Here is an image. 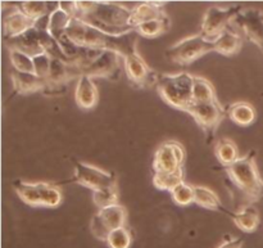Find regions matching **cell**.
Masks as SVG:
<instances>
[{"label":"cell","instance_id":"7c38bea8","mask_svg":"<svg viewBox=\"0 0 263 248\" xmlns=\"http://www.w3.org/2000/svg\"><path fill=\"white\" fill-rule=\"evenodd\" d=\"M123 63H125V74L127 75V79L130 80L134 86L144 89V87H149L157 84L159 74H157L144 61L138 50L126 56L123 58Z\"/></svg>","mask_w":263,"mask_h":248},{"label":"cell","instance_id":"3957f363","mask_svg":"<svg viewBox=\"0 0 263 248\" xmlns=\"http://www.w3.org/2000/svg\"><path fill=\"white\" fill-rule=\"evenodd\" d=\"M156 87L162 100L175 110L187 113L194 104V76L189 72L159 74Z\"/></svg>","mask_w":263,"mask_h":248},{"label":"cell","instance_id":"4dcf8cb0","mask_svg":"<svg viewBox=\"0 0 263 248\" xmlns=\"http://www.w3.org/2000/svg\"><path fill=\"white\" fill-rule=\"evenodd\" d=\"M133 241V232L126 226H121V228L110 232L105 243L109 248H130Z\"/></svg>","mask_w":263,"mask_h":248},{"label":"cell","instance_id":"cb8c5ba5","mask_svg":"<svg viewBox=\"0 0 263 248\" xmlns=\"http://www.w3.org/2000/svg\"><path fill=\"white\" fill-rule=\"evenodd\" d=\"M18 9L22 10L26 15L32 18L33 21L39 20L43 15L53 14L61 8V2H22L15 3Z\"/></svg>","mask_w":263,"mask_h":248},{"label":"cell","instance_id":"9a60e30c","mask_svg":"<svg viewBox=\"0 0 263 248\" xmlns=\"http://www.w3.org/2000/svg\"><path fill=\"white\" fill-rule=\"evenodd\" d=\"M5 44H7L8 50L22 51L32 58L44 53V49L39 40V32L35 28H31L27 32L15 36V38L5 39Z\"/></svg>","mask_w":263,"mask_h":248},{"label":"cell","instance_id":"f546056e","mask_svg":"<svg viewBox=\"0 0 263 248\" xmlns=\"http://www.w3.org/2000/svg\"><path fill=\"white\" fill-rule=\"evenodd\" d=\"M184 170L171 174H154L153 172V184L159 190H167L172 192L177 185L184 183Z\"/></svg>","mask_w":263,"mask_h":248},{"label":"cell","instance_id":"d6a6232c","mask_svg":"<svg viewBox=\"0 0 263 248\" xmlns=\"http://www.w3.org/2000/svg\"><path fill=\"white\" fill-rule=\"evenodd\" d=\"M172 201L179 206H189L194 203V187L187 183H181L171 192Z\"/></svg>","mask_w":263,"mask_h":248},{"label":"cell","instance_id":"52a82bcc","mask_svg":"<svg viewBox=\"0 0 263 248\" xmlns=\"http://www.w3.org/2000/svg\"><path fill=\"white\" fill-rule=\"evenodd\" d=\"M187 113L204 131L205 136L208 138V143L215 136L223 118L228 116L226 108L221 104L218 99L208 103H194L193 107L187 111Z\"/></svg>","mask_w":263,"mask_h":248},{"label":"cell","instance_id":"6da1fadb","mask_svg":"<svg viewBox=\"0 0 263 248\" xmlns=\"http://www.w3.org/2000/svg\"><path fill=\"white\" fill-rule=\"evenodd\" d=\"M66 35L74 45L80 46V48L116 51V53L121 54L123 58L138 50L136 41H138L139 35L136 33V31L118 36L109 35V33H105L87 25L86 22L77 17H73L71 20L66 30Z\"/></svg>","mask_w":263,"mask_h":248},{"label":"cell","instance_id":"603a6c76","mask_svg":"<svg viewBox=\"0 0 263 248\" xmlns=\"http://www.w3.org/2000/svg\"><path fill=\"white\" fill-rule=\"evenodd\" d=\"M241 46H243V38L238 32L231 30H226L215 40V51L226 57L238 54Z\"/></svg>","mask_w":263,"mask_h":248},{"label":"cell","instance_id":"e575fe53","mask_svg":"<svg viewBox=\"0 0 263 248\" xmlns=\"http://www.w3.org/2000/svg\"><path fill=\"white\" fill-rule=\"evenodd\" d=\"M33 68H35V75L36 76L41 77L44 80H48L49 74H50L51 68V58L50 56H48L46 53L39 54V56L33 57Z\"/></svg>","mask_w":263,"mask_h":248},{"label":"cell","instance_id":"9c48e42d","mask_svg":"<svg viewBox=\"0 0 263 248\" xmlns=\"http://www.w3.org/2000/svg\"><path fill=\"white\" fill-rule=\"evenodd\" d=\"M185 149L176 140H167L157 148L153 158L154 174H171L184 170Z\"/></svg>","mask_w":263,"mask_h":248},{"label":"cell","instance_id":"30bf717a","mask_svg":"<svg viewBox=\"0 0 263 248\" xmlns=\"http://www.w3.org/2000/svg\"><path fill=\"white\" fill-rule=\"evenodd\" d=\"M230 27L236 28L248 41L258 46L263 53V12L257 8L241 9L231 22Z\"/></svg>","mask_w":263,"mask_h":248},{"label":"cell","instance_id":"4fadbf2b","mask_svg":"<svg viewBox=\"0 0 263 248\" xmlns=\"http://www.w3.org/2000/svg\"><path fill=\"white\" fill-rule=\"evenodd\" d=\"M81 77V69L73 64L68 63L66 61L61 59H53L51 61L50 74H49L48 80H46V92L53 93L54 89H58V92H62V86H66L71 80Z\"/></svg>","mask_w":263,"mask_h":248},{"label":"cell","instance_id":"4316f807","mask_svg":"<svg viewBox=\"0 0 263 248\" xmlns=\"http://www.w3.org/2000/svg\"><path fill=\"white\" fill-rule=\"evenodd\" d=\"M193 97H194V103H208L218 99L212 82L200 76H194Z\"/></svg>","mask_w":263,"mask_h":248},{"label":"cell","instance_id":"7a4b0ae2","mask_svg":"<svg viewBox=\"0 0 263 248\" xmlns=\"http://www.w3.org/2000/svg\"><path fill=\"white\" fill-rule=\"evenodd\" d=\"M77 13L87 25L109 35H125L135 31L131 25L133 10L118 3L109 2H76Z\"/></svg>","mask_w":263,"mask_h":248},{"label":"cell","instance_id":"5bb4252c","mask_svg":"<svg viewBox=\"0 0 263 248\" xmlns=\"http://www.w3.org/2000/svg\"><path fill=\"white\" fill-rule=\"evenodd\" d=\"M13 10L8 14L4 15L3 20V32H4V39L15 38L22 33L27 32L28 30L33 28L35 21L26 15L22 10L18 9L17 4H13Z\"/></svg>","mask_w":263,"mask_h":248},{"label":"cell","instance_id":"e0dca14e","mask_svg":"<svg viewBox=\"0 0 263 248\" xmlns=\"http://www.w3.org/2000/svg\"><path fill=\"white\" fill-rule=\"evenodd\" d=\"M99 99V92L94 80L89 76L82 75L77 80L76 90H74V100L81 110H92Z\"/></svg>","mask_w":263,"mask_h":248},{"label":"cell","instance_id":"8992f818","mask_svg":"<svg viewBox=\"0 0 263 248\" xmlns=\"http://www.w3.org/2000/svg\"><path fill=\"white\" fill-rule=\"evenodd\" d=\"M73 178L69 182L82 185L92 192L113 189L117 187V178L113 172L104 171L92 165L81 161H73Z\"/></svg>","mask_w":263,"mask_h":248},{"label":"cell","instance_id":"277c9868","mask_svg":"<svg viewBox=\"0 0 263 248\" xmlns=\"http://www.w3.org/2000/svg\"><path fill=\"white\" fill-rule=\"evenodd\" d=\"M236 188L246 196L249 203L258 202L263 198V179L256 164V151L240 157L231 166L225 169Z\"/></svg>","mask_w":263,"mask_h":248},{"label":"cell","instance_id":"5b68a950","mask_svg":"<svg viewBox=\"0 0 263 248\" xmlns=\"http://www.w3.org/2000/svg\"><path fill=\"white\" fill-rule=\"evenodd\" d=\"M215 51V43L203 38L200 33L187 36L170 46L166 56L170 61L180 66H189L205 54Z\"/></svg>","mask_w":263,"mask_h":248},{"label":"cell","instance_id":"1f68e13d","mask_svg":"<svg viewBox=\"0 0 263 248\" xmlns=\"http://www.w3.org/2000/svg\"><path fill=\"white\" fill-rule=\"evenodd\" d=\"M9 61L13 69L25 74H35L32 57L18 50H9Z\"/></svg>","mask_w":263,"mask_h":248},{"label":"cell","instance_id":"f1b7e54d","mask_svg":"<svg viewBox=\"0 0 263 248\" xmlns=\"http://www.w3.org/2000/svg\"><path fill=\"white\" fill-rule=\"evenodd\" d=\"M72 17L67 14L64 10L59 8L57 12L50 14V22H49V32L50 35L55 39L57 41L61 40L64 35H66V30L68 27L69 22H71Z\"/></svg>","mask_w":263,"mask_h":248},{"label":"cell","instance_id":"7402d4cb","mask_svg":"<svg viewBox=\"0 0 263 248\" xmlns=\"http://www.w3.org/2000/svg\"><path fill=\"white\" fill-rule=\"evenodd\" d=\"M97 215L99 216L100 221L109 233L115 229L125 226L126 220H127V211L123 206L118 205V203L102 208V210L98 211Z\"/></svg>","mask_w":263,"mask_h":248},{"label":"cell","instance_id":"44dd1931","mask_svg":"<svg viewBox=\"0 0 263 248\" xmlns=\"http://www.w3.org/2000/svg\"><path fill=\"white\" fill-rule=\"evenodd\" d=\"M228 117L241 128L251 126L256 121L257 113L253 105L248 102H235L226 108Z\"/></svg>","mask_w":263,"mask_h":248},{"label":"cell","instance_id":"d4e9b609","mask_svg":"<svg viewBox=\"0 0 263 248\" xmlns=\"http://www.w3.org/2000/svg\"><path fill=\"white\" fill-rule=\"evenodd\" d=\"M194 203L200 207L207 208V210L221 211L226 215L229 212L228 210L223 208L217 193L207 187H194Z\"/></svg>","mask_w":263,"mask_h":248},{"label":"cell","instance_id":"8fae6325","mask_svg":"<svg viewBox=\"0 0 263 248\" xmlns=\"http://www.w3.org/2000/svg\"><path fill=\"white\" fill-rule=\"evenodd\" d=\"M122 69L125 71V63H123V57L116 51L103 50L91 63L81 69V76L91 77H104L109 80H117L122 74Z\"/></svg>","mask_w":263,"mask_h":248},{"label":"cell","instance_id":"484cf974","mask_svg":"<svg viewBox=\"0 0 263 248\" xmlns=\"http://www.w3.org/2000/svg\"><path fill=\"white\" fill-rule=\"evenodd\" d=\"M215 154L217 157L218 162L222 165L223 167H229L238 161L239 157L238 147H236L235 141L231 140L229 138H221L216 141L215 146Z\"/></svg>","mask_w":263,"mask_h":248},{"label":"cell","instance_id":"836d02e7","mask_svg":"<svg viewBox=\"0 0 263 248\" xmlns=\"http://www.w3.org/2000/svg\"><path fill=\"white\" fill-rule=\"evenodd\" d=\"M92 202L99 210L118 203V188L92 192Z\"/></svg>","mask_w":263,"mask_h":248},{"label":"cell","instance_id":"ffe728a7","mask_svg":"<svg viewBox=\"0 0 263 248\" xmlns=\"http://www.w3.org/2000/svg\"><path fill=\"white\" fill-rule=\"evenodd\" d=\"M228 215L233 219L234 224L240 229L244 233H253L258 229L259 223V212L253 205L246 206L241 208L238 212H230L229 211Z\"/></svg>","mask_w":263,"mask_h":248},{"label":"cell","instance_id":"d590c367","mask_svg":"<svg viewBox=\"0 0 263 248\" xmlns=\"http://www.w3.org/2000/svg\"><path fill=\"white\" fill-rule=\"evenodd\" d=\"M244 241L241 238H228L222 242L217 248H241Z\"/></svg>","mask_w":263,"mask_h":248},{"label":"cell","instance_id":"ba28073f","mask_svg":"<svg viewBox=\"0 0 263 248\" xmlns=\"http://www.w3.org/2000/svg\"><path fill=\"white\" fill-rule=\"evenodd\" d=\"M240 10V5H233L229 8L210 7L203 17L200 35L207 40L215 43V40L221 33L229 30L233 20Z\"/></svg>","mask_w":263,"mask_h":248},{"label":"cell","instance_id":"ac0fdd59","mask_svg":"<svg viewBox=\"0 0 263 248\" xmlns=\"http://www.w3.org/2000/svg\"><path fill=\"white\" fill-rule=\"evenodd\" d=\"M166 4L163 2H145L135 5L133 8V14H131V25L134 28L143 23L151 22L154 20H161L167 17L166 13L162 10V7Z\"/></svg>","mask_w":263,"mask_h":248},{"label":"cell","instance_id":"d6986e66","mask_svg":"<svg viewBox=\"0 0 263 248\" xmlns=\"http://www.w3.org/2000/svg\"><path fill=\"white\" fill-rule=\"evenodd\" d=\"M13 189L18 197L26 205L32 207H43V196H41V182L28 183L17 179L12 183Z\"/></svg>","mask_w":263,"mask_h":248},{"label":"cell","instance_id":"2e32d148","mask_svg":"<svg viewBox=\"0 0 263 248\" xmlns=\"http://www.w3.org/2000/svg\"><path fill=\"white\" fill-rule=\"evenodd\" d=\"M10 80H12L13 89L15 93L21 95L32 94V93H45L48 84L46 80L36 76L35 74H25L13 69L10 72Z\"/></svg>","mask_w":263,"mask_h":248},{"label":"cell","instance_id":"83f0119b","mask_svg":"<svg viewBox=\"0 0 263 248\" xmlns=\"http://www.w3.org/2000/svg\"><path fill=\"white\" fill-rule=\"evenodd\" d=\"M171 27V21H170L168 15L161 20H154L151 22L143 23V25L135 27V31L138 35L144 36V38L148 39H154L158 38V36L163 35Z\"/></svg>","mask_w":263,"mask_h":248}]
</instances>
